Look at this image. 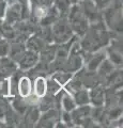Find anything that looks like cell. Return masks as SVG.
<instances>
[{
  "instance_id": "52a82bcc",
  "label": "cell",
  "mask_w": 123,
  "mask_h": 128,
  "mask_svg": "<svg viewBox=\"0 0 123 128\" xmlns=\"http://www.w3.org/2000/svg\"><path fill=\"white\" fill-rule=\"evenodd\" d=\"M60 121V112L56 108H51L49 110H46L41 113L38 123L35 124L37 127H55L56 124Z\"/></svg>"
},
{
  "instance_id": "9c48e42d",
  "label": "cell",
  "mask_w": 123,
  "mask_h": 128,
  "mask_svg": "<svg viewBox=\"0 0 123 128\" xmlns=\"http://www.w3.org/2000/svg\"><path fill=\"white\" fill-rule=\"evenodd\" d=\"M46 45H47V43L42 38V36L38 33V32L31 34L30 36L25 41L26 49L30 50V51H33V52H37V54L41 52Z\"/></svg>"
},
{
  "instance_id": "44dd1931",
  "label": "cell",
  "mask_w": 123,
  "mask_h": 128,
  "mask_svg": "<svg viewBox=\"0 0 123 128\" xmlns=\"http://www.w3.org/2000/svg\"><path fill=\"white\" fill-rule=\"evenodd\" d=\"M73 75L74 74H72V73H69V72H65V70H61L55 72V73L53 74V76H51V78L56 80L61 86H64L66 83L70 81V79L73 77Z\"/></svg>"
},
{
  "instance_id": "7c38bea8",
  "label": "cell",
  "mask_w": 123,
  "mask_h": 128,
  "mask_svg": "<svg viewBox=\"0 0 123 128\" xmlns=\"http://www.w3.org/2000/svg\"><path fill=\"white\" fill-rule=\"evenodd\" d=\"M32 93V79L29 76H21L17 82V95L26 98Z\"/></svg>"
},
{
  "instance_id": "8fae6325",
  "label": "cell",
  "mask_w": 123,
  "mask_h": 128,
  "mask_svg": "<svg viewBox=\"0 0 123 128\" xmlns=\"http://www.w3.org/2000/svg\"><path fill=\"white\" fill-rule=\"evenodd\" d=\"M57 94L60 95V98H58V99H59V102H60V107H61L62 111L71 112L77 107L74 102L72 94L69 93L67 91H65L64 89H61Z\"/></svg>"
},
{
  "instance_id": "5bb4252c",
  "label": "cell",
  "mask_w": 123,
  "mask_h": 128,
  "mask_svg": "<svg viewBox=\"0 0 123 128\" xmlns=\"http://www.w3.org/2000/svg\"><path fill=\"white\" fill-rule=\"evenodd\" d=\"M26 46L24 42H11L10 43V50H9V57L12 61H14L17 64V62L21 60V58L26 52Z\"/></svg>"
},
{
  "instance_id": "e0dca14e",
  "label": "cell",
  "mask_w": 123,
  "mask_h": 128,
  "mask_svg": "<svg viewBox=\"0 0 123 128\" xmlns=\"http://www.w3.org/2000/svg\"><path fill=\"white\" fill-rule=\"evenodd\" d=\"M12 102H11V108L13 109L18 115H21L23 118L24 114H25V112L27 111L28 109V104H27L26 99L21 97V96L18 95H15V96H12Z\"/></svg>"
},
{
  "instance_id": "4316f807",
  "label": "cell",
  "mask_w": 123,
  "mask_h": 128,
  "mask_svg": "<svg viewBox=\"0 0 123 128\" xmlns=\"http://www.w3.org/2000/svg\"><path fill=\"white\" fill-rule=\"evenodd\" d=\"M7 6H8V3L5 0H1V1H0V20H2V19L5 18Z\"/></svg>"
},
{
  "instance_id": "277c9868",
  "label": "cell",
  "mask_w": 123,
  "mask_h": 128,
  "mask_svg": "<svg viewBox=\"0 0 123 128\" xmlns=\"http://www.w3.org/2000/svg\"><path fill=\"white\" fill-rule=\"evenodd\" d=\"M50 28H51V40H53V43L56 44V45L70 41L75 35L72 29H71L66 17H60L59 19H57L50 26Z\"/></svg>"
},
{
  "instance_id": "30bf717a",
  "label": "cell",
  "mask_w": 123,
  "mask_h": 128,
  "mask_svg": "<svg viewBox=\"0 0 123 128\" xmlns=\"http://www.w3.org/2000/svg\"><path fill=\"white\" fill-rule=\"evenodd\" d=\"M89 98L90 105L93 107H101L104 106L105 102V90L102 84H96L92 86L89 91Z\"/></svg>"
},
{
  "instance_id": "9a60e30c",
  "label": "cell",
  "mask_w": 123,
  "mask_h": 128,
  "mask_svg": "<svg viewBox=\"0 0 123 128\" xmlns=\"http://www.w3.org/2000/svg\"><path fill=\"white\" fill-rule=\"evenodd\" d=\"M32 93L39 98L43 97L47 93V78L43 75L37 76L32 80Z\"/></svg>"
},
{
  "instance_id": "ffe728a7",
  "label": "cell",
  "mask_w": 123,
  "mask_h": 128,
  "mask_svg": "<svg viewBox=\"0 0 123 128\" xmlns=\"http://www.w3.org/2000/svg\"><path fill=\"white\" fill-rule=\"evenodd\" d=\"M38 107L41 112H44L46 110H49L51 108L56 107V98H55L54 95H48L46 94L43 97L40 98Z\"/></svg>"
},
{
  "instance_id": "5b68a950",
  "label": "cell",
  "mask_w": 123,
  "mask_h": 128,
  "mask_svg": "<svg viewBox=\"0 0 123 128\" xmlns=\"http://www.w3.org/2000/svg\"><path fill=\"white\" fill-rule=\"evenodd\" d=\"M91 110L92 106L84 105L77 106L73 111H71L73 124L76 126H90V124H94V121L91 118Z\"/></svg>"
},
{
  "instance_id": "ba28073f",
  "label": "cell",
  "mask_w": 123,
  "mask_h": 128,
  "mask_svg": "<svg viewBox=\"0 0 123 128\" xmlns=\"http://www.w3.org/2000/svg\"><path fill=\"white\" fill-rule=\"evenodd\" d=\"M39 60H40L39 54L33 52V51H30V50H26V52L24 54L21 60L17 62V67L19 70L28 72L37 65Z\"/></svg>"
},
{
  "instance_id": "f546056e",
  "label": "cell",
  "mask_w": 123,
  "mask_h": 128,
  "mask_svg": "<svg viewBox=\"0 0 123 128\" xmlns=\"http://www.w3.org/2000/svg\"><path fill=\"white\" fill-rule=\"evenodd\" d=\"M0 1H1V0H0Z\"/></svg>"
},
{
  "instance_id": "4fadbf2b",
  "label": "cell",
  "mask_w": 123,
  "mask_h": 128,
  "mask_svg": "<svg viewBox=\"0 0 123 128\" xmlns=\"http://www.w3.org/2000/svg\"><path fill=\"white\" fill-rule=\"evenodd\" d=\"M42 112L40 111L38 105L35 106H29L27 111L24 114V124H26V126L28 127H32L35 126V124L38 123L40 116H41Z\"/></svg>"
},
{
  "instance_id": "6da1fadb",
  "label": "cell",
  "mask_w": 123,
  "mask_h": 128,
  "mask_svg": "<svg viewBox=\"0 0 123 128\" xmlns=\"http://www.w3.org/2000/svg\"><path fill=\"white\" fill-rule=\"evenodd\" d=\"M79 45L86 52H93L101 48H105L111 41V34L104 22L91 24L86 33L80 38Z\"/></svg>"
},
{
  "instance_id": "2e32d148",
  "label": "cell",
  "mask_w": 123,
  "mask_h": 128,
  "mask_svg": "<svg viewBox=\"0 0 123 128\" xmlns=\"http://www.w3.org/2000/svg\"><path fill=\"white\" fill-rule=\"evenodd\" d=\"M114 70H116V66H114L113 64L106 58L104 61L102 62L101 65L98 66V68L96 70L95 73L97 74L98 78H102V79L107 80V79L110 77V76L113 74Z\"/></svg>"
},
{
  "instance_id": "603a6c76",
  "label": "cell",
  "mask_w": 123,
  "mask_h": 128,
  "mask_svg": "<svg viewBox=\"0 0 123 128\" xmlns=\"http://www.w3.org/2000/svg\"><path fill=\"white\" fill-rule=\"evenodd\" d=\"M0 94L5 97H11V88H10V78L6 77L0 81Z\"/></svg>"
},
{
  "instance_id": "3957f363",
  "label": "cell",
  "mask_w": 123,
  "mask_h": 128,
  "mask_svg": "<svg viewBox=\"0 0 123 128\" xmlns=\"http://www.w3.org/2000/svg\"><path fill=\"white\" fill-rule=\"evenodd\" d=\"M66 19L70 24V27H71V29H72L73 33L76 35L78 38H80L82 35L86 33L90 26V24L86 19L84 14H82L78 3L72 4L69 14L66 16Z\"/></svg>"
},
{
  "instance_id": "8992f818",
  "label": "cell",
  "mask_w": 123,
  "mask_h": 128,
  "mask_svg": "<svg viewBox=\"0 0 123 128\" xmlns=\"http://www.w3.org/2000/svg\"><path fill=\"white\" fill-rule=\"evenodd\" d=\"M78 6L90 25L103 20L102 11L97 8L93 0H81L78 2Z\"/></svg>"
},
{
  "instance_id": "ac0fdd59",
  "label": "cell",
  "mask_w": 123,
  "mask_h": 128,
  "mask_svg": "<svg viewBox=\"0 0 123 128\" xmlns=\"http://www.w3.org/2000/svg\"><path fill=\"white\" fill-rule=\"evenodd\" d=\"M72 96L76 106H84V105H89L90 104L89 91L86 88H81V89L75 91L74 93H72Z\"/></svg>"
},
{
  "instance_id": "cb8c5ba5",
  "label": "cell",
  "mask_w": 123,
  "mask_h": 128,
  "mask_svg": "<svg viewBox=\"0 0 123 128\" xmlns=\"http://www.w3.org/2000/svg\"><path fill=\"white\" fill-rule=\"evenodd\" d=\"M9 108H10V104L8 102L7 97L0 94V121L5 122V118Z\"/></svg>"
},
{
  "instance_id": "83f0119b",
  "label": "cell",
  "mask_w": 123,
  "mask_h": 128,
  "mask_svg": "<svg viewBox=\"0 0 123 128\" xmlns=\"http://www.w3.org/2000/svg\"><path fill=\"white\" fill-rule=\"evenodd\" d=\"M5 1L8 3V4H11V3H13V2H16L17 0H5Z\"/></svg>"
},
{
  "instance_id": "7402d4cb",
  "label": "cell",
  "mask_w": 123,
  "mask_h": 128,
  "mask_svg": "<svg viewBox=\"0 0 123 128\" xmlns=\"http://www.w3.org/2000/svg\"><path fill=\"white\" fill-rule=\"evenodd\" d=\"M61 89H62V86L55 79H53L51 77L49 79H47V93L46 94L55 96Z\"/></svg>"
},
{
  "instance_id": "f1b7e54d",
  "label": "cell",
  "mask_w": 123,
  "mask_h": 128,
  "mask_svg": "<svg viewBox=\"0 0 123 128\" xmlns=\"http://www.w3.org/2000/svg\"><path fill=\"white\" fill-rule=\"evenodd\" d=\"M79 1H81V0H71V2H72L73 4H75V3H78Z\"/></svg>"
},
{
  "instance_id": "d4e9b609",
  "label": "cell",
  "mask_w": 123,
  "mask_h": 128,
  "mask_svg": "<svg viewBox=\"0 0 123 128\" xmlns=\"http://www.w3.org/2000/svg\"><path fill=\"white\" fill-rule=\"evenodd\" d=\"M10 50V42L8 40H3L0 42V58H5L8 57Z\"/></svg>"
},
{
  "instance_id": "d6986e66",
  "label": "cell",
  "mask_w": 123,
  "mask_h": 128,
  "mask_svg": "<svg viewBox=\"0 0 123 128\" xmlns=\"http://www.w3.org/2000/svg\"><path fill=\"white\" fill-rule=\"evenodd\" d=\"M51 4L58 11L60 17H66L73 3L71 2V0H53Z\"/></svg>"
},
{
  "instance_id": "484cf974",
  "label": "cell",
  "mask_w": 123,
  "mask_h": 128,
  "mask_svg": "<svg viewBox=\"0 0 123 128\" xmlns=\"http://www.w3.org/2000/svg\"><path fill=\"white\" fill-rule=\"evenodd\" d=\"M94 3L97 6V8L100 9L101 11H103L105 9V8H107L108 6L111 4V2L113 1V0H93Z\"/></svg>"
},
{
  "instance_id": "7a4b0ae2",
  "label": "cell",
  "mask_w": 123,
  "mask_h": 128,
  "mask_svg": "<svg viewBox=\"0 0 123 128\" xmlns=\"http://www.w3.org/2000/svg\"><path fill=\"white\" fill-rule=\"evenodd\" d=\"M102 18L109 31L122 33V0H113L111 4L102 11Z\"/></svg>"
}]
</instances>
